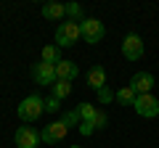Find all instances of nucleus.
Listing matches in <instances>:
<instances>
[{
  "instance_id": "obj_1",
  "label": "nucleus",
  "mask_w": 159,
  "mask_h": 148,
  "mask_svg": "<svg viewBox=\"0 0 159 148\" xmlns=\"http://www.w3.org/2000/svg\"><path fill=\"white\" fill-rule=\"evenodd\" d=\"M43 111H45V98H40V95H27L21 103H19L16 108V114L21 122H34L43 116Z\"/></svg>"
},
{
  "instance_id": "obj_2",
  "label": "nucleus",
  "mask_w": 159,
  "mask_h": 148,
  "mask_svg": "<svg viewBox=\"0 0 159 148\" xmlns=\"http://www.w3.org/2000/svg\"><path fill=\"white\" fill-rule=\"evenodd\" d=\"M80 37H82V32H80L77 21H61L56 27V45L58 48H72Z\"/></svg>"
},
{
  "instance_id": "obj_3",
  "label": "nucleus",
  "mask_w": 159,
  "mask_h": 148,
  "mask_svg": "<svg viewBox=\"0 0 159 148\" xmlns=\"http://www.w3.org/2000/svg\"><path fill=\"white\" fill-rule=\"evenodd\" d=\"M80 32H82V40H85V42L96 45V42H101V40H103L106 27H103V21H98V19L88 16L85 21H80Z\"/></svg>"
},
{
  "instance_id": "obj_4",
  "label": "nucleus",
  "mask_w": 159,
  "mask_h": 148,
  "mask_svg": "<svg viewBox=\"0 0 159 148\" xmlns=\"http://www.w3.org/2000/svg\"><path fill=\"white\" fill-rule=\"evenodd\" d=\"M29 74H32V80L37 82V85H56V66L53 63H45V61H37V63H32V69H29Z\"/></svg>"
},
{
  "instance_id": "obj_5",
  "label": "nucleus",
  "mask_w": 159,
  "mask_h": 148,
  "mask_svg": "<svg viewBox=\"0 0 159 148\" xmlns=\"http://www.w3.org/2000/svg\"><path fill=\"white\" fill-rule=\"evenodd\" d=\"M133 108H135L143 119H154V116L159 114V101H157L154 93H146V95H138V98H135Z\"/></svg>"
},
{
  "instance_id": "obj_6",
  "label": "nucleus",
  "mask_w": 159,
  "mask_h": 148,
  "mask_svg": "<svg viewBox=\"0 0 159 148\" xmlns=\"http://www.w3.org/2000/svg\"><path fill=\"white\" fill-rule=\"evenodd\" d=\"M66 130H69V127L64 124L61 119H58V122H51L48 127H43V132H40V140L48 143V146H53V143H61L64 137H66Z\"/></svg>"
},
{
  "instance_id": "obj_7",
  "label": "nucleus",
  "mask_w": 159,
  "mask_h": 148,
  "mask_svg": "<svg viewBox=\"0 0 159 148\" xmlns=\"http://www.w3.org/2000/svg\"><path fill=\"white\" fill-rule=\"evenodd\" d=\"M122 56H125L127 61L143 58V40L138 37V34H127L125 40H122Z\"/></svg>"
},
{
  "instance_id": "obj_8",
  "label": "nucleus",
  "mask_w": 159,
  "mask_h": 148,
  "mask_svg": "<svg viewBox=\"0 0 159 148\" xmlns=\"http://www.w3.org/2000/svg\"><path fill=\"white\" fill-rule=\"evenodd\" d=\"M13 140H16V148H37L40 132L32 130V127H19L16 135H13Z\"/></svg>"
},
{
  "instance_id": "obj_9",
  "label": "nucleus",
  "mask_w": 159,
  "mask_h": 148,
  "mask_svg": "<svg viewBox=\"0 0 159 148\" xmlns=\"http://www.w3.org/2000/svg\"><path fill=\"white\" fill-rule=\"evenodd\" d=\"M130 87L135 90V95H146V93H151L154 87V77L148 72H135L130 80Z\"/></svg>"
},
{
  "instance_id": "obj_10",
  "label": "nucleus",
  "mask_w": 159,
  "mask_h": 148,
  "mask_svg": "<svg viewBox=\"0 0 159 148\" xmlns=\"http://www.w3.org/2000/svg\"><path fill=\"white\" fill-rule=\"evenodd\" d=\"M80 74V66L74 61H66V58H61V61L56 63V80H64V82H72L74 77Z\"/></svg>"
},
{
  "instance_id": "obj_11",
  "label": "nucleus",
  "mask_w": 159,
  "mask_h": 148,
  "mask_svg": "<svg viewBox=\"0 0 159 148\" xmlns=\"http://www.w3.org/2000/svg\"><path fill=\"white\" fill-rule=\"evenodd\" d=\"M85 80H88V87H93V90H101V87H106V69L103 66H90L85 74Z\"/></svg>"
},
{
  "instance_id": "obj_12",
  "label": "nucleus",
  "mask_w": 159,
  "mask_h": 148,
  "mask_svg": "<svg viewBox=\"0 0 159 148\" xmlns=\"http://www.w3.org/2000/svg\"><path fill=\"white\" fill-rule=\"evenodd\" d=\"M43 16L51 19V21H61L66 16V6L64 3H48V6H43Z\"/></svg>"
},
{
  "instance_id": "obj_13",
  "label": "nucleus",
  "mask_w": 159,
  "mask_h": 148,
  "mask_svg": "<svg viewBox=\"0 0 159 148\" xmlns=\"http://www.w3.org/2000/svg\"><path fill=\"white\" fill-rule=\"evenodd\" d=\"M114 98H117V101L119 103H122V106H133V103H135V90H133V87L130 85H127V87H119V90L117 93H114Z\"/></svg>"
},
{
  "instance_id": "obj_14",
  "label": "nucleus",
  "mask_w": 159,
  "mask_h": 148,
  "mask_svg": "<svg viewBox=\"0 0 159 148\" xmlns=\"http://www.w3.org/2000/svg\"><path fill=\"white\" fill-rule=\"evenodd\" d=\"M66 19H69V21H85V8H82V6H80V3H66Z\"/></svg>"
},
{
  "instance_id": "obj_15",
  "label": "nucleus",
  "mask_w": 159,
  "mask_h": 148,
  "mask_svg": "<svg viewBox=\"0 0 159 148\" xmlns=\"http://www.w3.org/2000/svg\"><path fill=\"white\" fill-rule=\"evenodd\" d=\"M40 61L53 63V66H56V63L61 61V50H58V45H45V48H43V58H40Z\"/></svg>"
},
{
  "instance_id": "obj_16",
  "label": "nucleus",
  "mask_w": 159,
  "mask_h": 148,
  "mask_svg": "<svg viewBox=\"0 0 159 148\" xmlns=\"http://www.w3.org/2000/svg\"><path fill=\"white\" fill-rule=\"evenodd\" d=\"M51 90H53V98L64 101V98H69V95H72V82H64V80H58L56 85L51 87Z\"/></svg>"
},
{
  "instance_id": "obj_17",
  "label": "nucleus",
  "mask_w": 159,
  "mask_h": 148,
  "mask_svg": "<svg viewBox=\"0 0 159 148\" xmlns=\"http://www.w3.org/2000/svg\"><path fill=\"white\" fill-rule=\"evenodd\" d=\"M77 111H80V119H82V122H88V124H90L98 108H96V106H90V103H80V106H77Z\"/></svg>"
},
{
  "instance_id": "obj_18",
  "label": "nucleus",
  "mask_w": 159,
  "mask_h": 148,
  "mask_svg": "<svg viewBox=\"0 0 159 148\" xmlns=\"http://www.w3.org/2000/svg\"><path fill=\"white\" fill-rule=\"evenodd\" d=\"M61 122L66 127H74V124H82V119H80V111L74 108V111H64L61 114Z\"/></svg>"
},
{
  "instance_id": "obj_19",
  "label": "nucleus",
  "mask_w": 159,
  "mask_h": 148,
  "mask_svg": "<svg viewBox=\"0 0 159 148\" xmlns=\"http://www.w3.org/2000/svg\"><path fill=\"white\" fill-rule=\"evenodd\" d=\"M90 124H93V130H103V127L109 124V116H106V111H103V108H98V111H96V116H93Z\"/></svg>"
},
{
  "instance_id": "obj_20",
  "label": "nucleus",
  "mask_w": 159,
  "mask_h": 148,
  "mask_svg": "<svg viewBox=\"0 0 159 148\" xmlns=\"http://www.w3.org/2000/svg\"><path fill=\"white\" fill-rule=\"evenodd\" d=\"M111 98H114V93H111V87H101L98 90V103H111Z\"/></svg>"
},
{
  "instance_id": "obj_21",
  "label": "nucleus",
  "mask_w": 159,
  "mask_h": 148,
  "mask_svg": "<svg viewBox=\"0 0 159 148\" xmlns=\"http://www.w3.org/2000/svg\"><path fill=\"white\" fill-rule=\"evenodd\" d=\"M58 108H61V106H58V98H45V111H48V114H56V111H58Z\"/></svg>"
},
{
  "instance_id": "obj_22",
  "label": "nucleus",
  "mask_w": 159,
  "mask_h": 148,
  "mask_svg": "<svg viewBox=\"0 0 159 148\" xmlns=\"http://www.w3.org/2000/svg\"><path fill=\"white\" fill-rule=\"evenodd\" d=\"M80 132H82V135H93V124H88V122H82V124H80Z\"/></svg>"
},
{
  "instance_id": "obj_23",
  "label": "nucleus",
  "mask_w": 159,
  "mask_h": 148,
  "mask_svg": "<svg viewBox=\"0 0 159 148\" xmlns=\"http://www.w3.org/2000/svg\"><path fill=\"white\" fill-rule=\"evenodd\" d=\"M72 148H82V146H72Z\"/></svg>"
}]
</instances>
